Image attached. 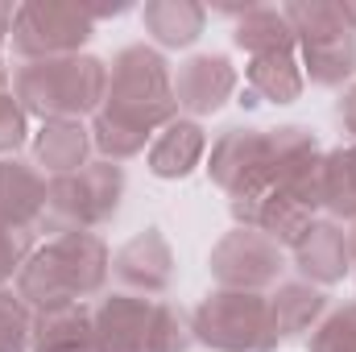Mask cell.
Returning <instances> with one entry per match:
<instances>
[{
    "mask_svg": "<svg viewBox=\"0 0 356 352\" xmlns=\"http://www.w3.org/2000/svg\"><path fill=\"white\" fill-rule=\"evenodd\" d=\"M178 120L175 71L158 46H124L108 63V95L91 116V145L104 162H129Z\"/></svg>",
    "mask_w": 356,
    "mask_h": 352,
    "instance_id": "cell-1",
    "label": "cell"
},
{
    "mask_svg": "<svg viewBox=\"0 0 356 352\" xmlns=\"http://www.w3.org/2000/svg\"><path fill=\"white\" fill-rule=\"evenodd\" d=\"M108 278H112V253L95 232H58L29 253L13 290L29 311H50L104 294Z\"/></svg>",
    "mask_w": 356,
    "mask_h": 352,
    "instance_id": "cell-2",
    "label": "cell"
},
{
    "mask_svg": "<svg viewBox=\"0 0 356 352\" xmlns=\"http://www.w3.org/2000/svg\"><path fill=\"white\" fill-rule=\"evenodd\" d=\"M13 95L25 116L46 120H83L95 116L108 95V63L95 54L21 63L13 75Z\"/></svg>",
    "mask_w": 356,
    "mask_h": 352,
    "instance_id": "cell-3",
    "label": "cell"
},
{
    "mask_svg": "<svg viewBox=\"0 0 356 352\" xmlns=\"http://www.w3.org/2000/svg\"><path fill=\"white\" fill-rule=\"evenodd\" d=\"M290 29L298 67L315 88H344L356 79V33L344 21L340 0H290L282 4Z\"/></svg>",
    "mask_w": 356,
    "mask_h": 352,
    "instance_id": "cell-4",
    "label": "cell"
},
{
    "mask_svg": "<svg viewBox=\"0 0 356 352\" xmlns=\"http://www.w3.org/2000/svg\"><path fill=\"white\" fill-rule=\"evenodd\" d=\"M124 199V170L116 162L95 158L75 175H58L46 186V216L50 232H95L116 220Z\"/></svg>",
    "mask_w": 356,
    "mask_h": 352,
    "instance_id": "cell-5",
    "label": "cell"
},
{
    "mask_svg": "<svg viewBox=\"0 0 356 352\" xmlns=\"http://www.w3.org/2000/svg\"><path fill=\"white\" fill-rule=\"evenodd\" d=\"M191 336H195V344L211 352H273L269 294L216 286L191 311Z\"/></svg>",
    "mask_w": 356,
    "mask_h": 352,
    "instance_id": "cell-6",
    "label": "cell"
},
{
    "mask_svg": "<svg viewBox=\"0 0 356 352\" xmlns=\"http://www.w3.org/2000/svg\"><path fill=\"white\" fill-rule=\"evenodd\" d=\"M95 33V17L88 4L67 0H25L17 4L13 21V54L21 63H46V58H71L83 54V46Z\"/></svg>",
    "mask_w": 356,
    "mask_h": 352,
    "instance_id": "cell-7",
    "label": "cell"
},
{
    "mask_svg": "<svg viewBox=\"0 0 356 352\" xmlns=\"http://www.w3.org/2000/svg\"><path fill=\"white\" fill-rule=\"evenodd\" d=\"M207 269L216 278L220 290H253L266 294L277 286L282 269H286V249L273 245L269 237L253 232V228H232L216 241Z\"/></svg>",
    "mask_w": 356,
    "mask_h": 352,
    "instance_id": "cell-8",
    "label": "cell"
},
{
    "mask_svg": "<svg viewBox=\"0 0 356 352\" xmlns=\"http://www.w3.org/2000/svg\"><path fill=\"white\" fill-rule=\"evenodd\" d=\"M207 175L228 199H241V195H253L257 186H266L269 182V129H245V125L224 129L211 141Z\"/></svg>",
    "mask_w": 356,
    "mask_h": 352,
    "instance_id": "cell-9",
    "label": "cell"
},
{
    "mask_svg": "<svg viewBox=\"0 0 356 352\" xmlns=\"http://www.w3.org/2000/svg\"><path fill=\"white\" fill-rule=\"evenodd\" d=\"M228 207H232L236 228H253V232L269 237V241H273V245H282V249H294V245H298V237L315 224V211H311L307 203H298L290 191L273 186V182L257 186L253 195L228 199Z\"/></svg>",
    "mask_w": 356,
    "mask_h": 352,
    "instance_id": "cell-10",
    "label": "cell"
},
{
    "mask_svg": "<svg viewBox=\"0 0 356 352\" xmlns=\"http://www.w3.org/2000/svg\"><path fill=\"white\" fill-rule=\"evenodd\" d=\"M154 303L141 294H104L91 307L95 352H154Z\"/></svg>",
    "mask_w": 356,
    "mask_h": 352,
    "instance_id": "cell-11",
    "label": "cell"
},
{
    "mask_svg": "<svg viewBox=\"0 0 356 352\" xmlns=\"http://www.w3.org/2000/svg\"><path fill=\"white\" fill-rule=\"evenodd\" d=\"M112 278L120 282L124 294H141V298H158L170 290L175 282V249L158 228H145L137 237H129L116 253H112Z\"/></svg>",
    "mask_w": 356,
    "mask_h": 352,
    "instance_id": "cell-12",
    "label": "cell"
},
{
    "mask_svg": "<svg viewBox=\"0 0 356 352\" xmlns=\"http://www.w3.org/2000/svg\"><path fill=\"white\" fill-rule=\"evenodd\" d=\"M236 67L224 54H191L186 63H178L175 71V99L178 112H186L191 120L220 112L232 91H236Z\"/></svg>",
    "mask_w": 356,
    "mask_h": 352,
    "instance_id": "cell-13",
    "label": "cell"
},
{
    "mask_svg": "<svg viewBox=\"0 0 356 352\" xmlns=\"http://www.w3.org/2000/svg\"><path fill=\"white\" fill-rule=\"evenodd\" d=\"M290 257H294L298 278L319 286V290H327V286H336V282H344L353 273V265H348V232L336 220H315L298 237Z\"/></svg>",
    "mask_w": 356,
    "mask_h": 352,
    "instance_id": "cell-14",
    "label": "cell"
},
{
    "mask_svg": "<svg viewBox=\"0 0 356 352\" xmlns=\"http://www.w3.org/2000/svg\"><path fill=\"white\" fill-rule=\"evenodd\" d=\"M50 178L25 158H0V224L33 232L46 216Z\"/></svg>",
    "mask_w": 356,
    "mask_h": 352,
    "instance_id": "cell-15",
    "label": "cell"
},
{
    "mask_svg": "<svg viewBox=\"0 0 356 352\" xmlns=\"http://www.w3.org/2000/svg\"><path fill=\"white\" fill-rule=\"evenodd\" d=\"M323 315H327V294L319 286H311L302 278L298 282H277L269 290V336H273V349L315 332Z\"/></svg>",
    "mask_w": 356,
    "mask_h": 352,
    "instance_id": "cell-16",
    "label": "cell"
},
{
    "mask_svg": "<svg viewBox=\"0 0 356 352\" xmlns=\"http://www.w3.org/2000/svg\"><path fill=\"white\" fill-rule=\"evenodd\" d=\"M203 158H207V133H203V125L191 120V116L170 120V125L149 141V150H145L149 175L166 178V182L195 175V170L203 166Z\"/></svg>",
    "mask_w": 356,
    "mask_h": 352,
    "instance_id": "cell-17",
    "label": "cell"
},
{
    "mask_svg": "<svg viewBox=\"0 0 356 352\" xmlns=\"http://www.w3.org/2000/svg\"><path fill=\"white\" fill-rule=\"evenodd\" d=\"M91 129L83 120H46L33 133V166L42 175H75L91 162Z\"/></svg>",
    "mask_w": 356,
    "mask_h": 352,
    "instance_id": "cell-18",
    "label": "cell"
},
{
    "mask_svg": "<svg viewBox=\"0 0 356 352\" xmlns=\"http://www.w3.org/2000/svg\"><path fill=\"white\" fill-rule=\"evenodd\" d=\"M29 352H95V323L88 303L33 311Z\"/></svg>",
    "mask_w": 356,
    "mask_h": 352,
    "instance_id": "cell-19",
    "label": "cell"
},
{
    "mask_svg": "<svg viewBox=\"0 0 356 352\" xmlns=\"http://www.w3.org/2000/svg\"><path fill=\"white\" fill-rule=\"evenodd\" d=\"M141 25L158 50H186L207 29V8L195 0H149L141 8Z\"/></svg>",
    "mask_w": 356,
    "mask_h": 352,
    "instance_id": "cell-20",
    "label": "cell"
},
{
    "mask_svg": "<svg viewBox=\"0 0 356 352\" xmlns=\"http://www.w3.org/2000/svg\"><path fill=\"white\" fill-rule=\"evenodd\" d=\"M245 79H249V91L257 95V104H261V99H266V104H294V99L302 95V88H307V75H302L294 50L249 58Z\"/></svg>",
    "mask_w": 356,
    "mask_h": 352,
    "instance_id": "cell-21",
    "label": "cell"
},
{
    "mask_svg": "<svg viewBox=\"0 0 356 352\" xmlns=\"http://www.w3.org/2000/svg\"><path fill=\"white\" fill-rule=\"evenodd\" d=\"M232 42H236L249 58L286 54V50H294V29H290V21H286L282 8H273V4H253V8L236 21Z\"/></svg>",
    "mask_w": 356,
    "mask_h": 352,
    "instance_id": "cell-22",
    "label": "cell"
},
{
    "mask_svg": "<svg viewBox=\"0 0 356 352\" xmlns=\"http://www.w3.org/2000/svg\"><path fill=\"white\" fill-rule=\"evenodd\" d=\"M323 211L332 220H356V141L323 154Z\"/></svg>",
    "mask_w": 356,
    "mask_h": 352,
    "instance_id": "cell-23",
    "label": "cell"
},
{
    "mask_svg": "<svg viewBox=\"0 0 356 352\" xmlns=\"http://www.w3.org/2000/svg\"><path fill=\"white\" fill-rule=\"evenodd\" d=\"M307 352H356V298L319 319V328L307 340Z\"/></svg>",
    "mask_w": 356,
    "mask_h": 352,
    "instance_id": "cell-24",
    "label": "cell"
},
{
    "mask_svg": "<svg viewBox=\"0 0 356 352\" xmlns=\"http://www.w3.org/2000/svg\"><path fill=\"white\" fill-rule=\"evenodd\" d=\"M33 311L17 298V290H0V352H29Z\"/></svg>",
    "mask_w": 356,
    "mask_h": 352,
    "instance_id": "cell-25",
    "label": "cell"
},
{
    "mask_svg": "<svg viewBox=\"0 0 356 352\" xmlns=\"http://www.w3.org/2000/svg\"><path fill=\"white\" fill-rule=\"evenodd\" d=\"M191 344V315H182L170 303H154V352H186Z\"/></svg>",
    "mask_w": 356,
    "mask_h": 352,
    "instance_id": "cell-26",
    "label": "cell"
},
{
    "mask_svg": "<svg viewBox=\"0 0 356 352\" xmlns=\"http://www.w3.org/2000/svg\"><path fill=\"white\" fill-rule=\"evenodd\" d=\"M29 141V116L17 104L13 91L0 95V158H17V150Z\"/></svg>",
    "mask_w": 356,
    "mask_h": 352,
    "instance_id": "cell-27",
    "label": "cell"
},
{
    "mask_svg": "<svg viewBox=\"0 0 356 352\" xmlns=\"http://www.w3.org/2000/svg\"><path fill=\"white\" fill-rule=\"evenodd\" d=\"M29 253H33V232L0 224V290L8 282H17V273H21V265L29 262Z\"/></svg>",
    "mask_w": 356,
    "mask_h": 352,
    "instance_id": "cell-28",
    "label": "cell"
},
{
    "mask_svg": "<svg viewBox=\"0 0 356 352\" xmlns=\"http://www.w3.org/2000/svg\"><path fill=\"white\" fill-rule=\"evenodd\" d=\"M340 125H344V133H353L356 141V83L340 95Z\"/></svg>",
    "mask_w": 356,
    "mask_h": 352,
    "instance_id": "cell-29",
    "label": "cell"
},
{
    "mask_svg": "<svg viewBox=\"0 0 356 352\" xmlns=\"http://www.w3.org/2000/svg\"><path fill=\"white\" fill-rule=\"evenodd\" d=\"M13 21H17V4H4L0 0V42L13 38Z\"/></svg>",
    "mask_w": 356,
    "mask_h": 352,
    "instance_id": "cell-30",
    "label": "cell"
},
{
    "mask_svg": "<svg viewBox=\"0 0 356 352\" xmlns=\"http://www.w3.org/2000/svg\"><path fill=\"white\" fill-rule=\"evenodd\" d=\"M4 91H13V75H8V63L0 58V95H4Z\"/></svg>",
    "mask_w": 356,
    "mask_h": 352,
    "instance_id": "cell-31",
    "label": "cell"
},
{
    "mask_svg": "<svg viewBox=\"0 0 356 352\" xmlns=\"http://www.w3.org/2000/svg\"><path fill=\"white\" fill-rule=\"evenodd\" d=\"M348 265H353V278H356V220H353V232H348Z\"/></svg>",
    "mask_w": 356,
    "mask_h": 352,
    "instance_id": "cell-32",
    "label": "cell"
},
{
    "mask_svg": "<svg viewBox=\"0 0 356 352\" xmlns=\"http://www.w3.org/2000/svg\"><path fill=\"white\" fill-rule=\"evenodd\" d=\"M344 4V21L353 25V33H356V0H340Z\"/></svg>",
    "mask_w": 356,
    "mask_h": 352,
    "instance_id": "cell-33",
    "label": "cell"
}]
</instances>
